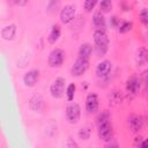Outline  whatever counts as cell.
<instances>
[{"mask_svg": "<svg viewBox=\"0 0 148 148\" xmlns=\"http://www.w3.org/2000/svg\"><path fill=\"white\" fill-rule=\"evenodd\" d=\"M97 134L101 141L108 142L113 139V126L111 119L97 123Z\"/></svg>", "mask_w": 148, "mask_h": 148, "instance_id": "6da1fadb", "label": "cell"}, {"mask_svg": "<svg viewBox=\"0 0 148 148\" xmlns=\"http://www.w3.org/2000/svg\"><path fill=\"white\" fill-rule=\"evenodd\" d=\"M65 61V52L64 50L56 47L50 51L49 57H47V65L51 68H59L62 66Z\"/></svg>", "mask_w": 148, "mask_h": 148, "instance_id": "7a4b0ae2", "label": "cell"}, {"mask_svg": "<svg viewBox=\"0 0 148 148\" xmlns=\"http://www.w3.org/2000/svg\"><path fill=\"white\" fill-rule=\"evenodd\" d=\"M65 116H66V120L74 125L77 124L81 119V108L77 103H69L66 109H65Z\"/></svg>", "mask_w": 148, "mask_h": 148, "instance_id": "3957f363", "label": "cell"}, {"mask_svg": "<svg viewBox=\"0 0 148 148\" xmlns=\"http://www.w3.org/2000/svg\"><path fill=\"white\" fill-rule=\"evenodd\" d=\"M65 79L61 76L56 77L50 84V94L53 98H61L65 94Z\"/></svg>", "mask_w": 148, "mask_h": 148, "instance_id": "277c9868", "label": "cell"}, {"mask_svg": "<svg viewBox=\"0 0 148 148\" xmlns=\"http://www.w3.org/2000/svg\"><path fill=\"white\" fill-rule=\"evenodd\" d=\"M89 68V59L77 57V59L73 62L71 67V74L73 76H81L83 75Z\"/></svg>", "mask_w": 148, "mask_h": 148, "instance_id": "5b68a950", "label": "cell"}, {"mask_svg": "<svg viewBox=\"0 0 148 148\" xmlns=\"http://www.w3.org/2000/svg\"><path fill=\"white\" fill-rule=\"evenodd\" d=\"M75 14H76V7H75V5H72V3L65 5L60 9V14H59L60 22L64 23V24L71 23L75 18Z\"/></svg>", "mask_w": 148, "mask_h": 148, "instance_id": "8992f818", "label": "cell"}, {"mask_svg": "<svg viewBox=\"0 0 148 148\" xmlns=\"http://www.w3.org/2000/svg\"><path fill=\"white\" fill-rule=\"evenodd\" d=\"M111 69H112V62L108 59H104L96 65L95 74L98 79H106L111 73Z\"/></svg>", "mask_w": 148, "mask_h": 148, "instance_id": "52a82bcc", "label": "cell"}, {"mask_svg": "<svg viewBox=\"0 0 148 148\" xmlns=\"http://www.w3.org/2000/svg\"><path fill=\"white\" fill-rule=\"evenodd\" d=\"M86 111L88 113H96L99 108V99L96 92H89L86 96Z\"/></svg>", "mask_w": 148, "mask_h": 148, "instance_id": "ba28073f", "label": "cell"}, {"mask_svg": "<svg viewBox=\"0 0 148 148\" xmlns=\"http://www.w3.org/2000/svg\"><path fill=\"white\" fill-rule=\"evenodd\" d=\"M94 46H109V37L104 29H95L92 32Z\"/></svg>", "mask_w": 148, "mask_h": 148, "instance_id": "9c48e42d", "label": "cell"}, {"mask_svg": "<svg viewBox=\"0 0 148 148\" xmlns=\"http://www.w3.org/2000/svg\"><path fill=\"white\" fill-rule=\"evenodd\" d=\"M39 69L37 68H34V69H30L28 72H25V74L23 75V83L25 87L28 88H31V87H35L36 83L38 82L39 80Z\"/></svg>", "mask_w": 148, "mask_h": 148, "instance_id": "30bf717a", "label": "cell"}, {"mask_svg": "<svg viewBox=\"0 0 148 148\" xmlns=\"http://www.w3.org/2000/svg\"><path fill=\"white\" fill-rule=\"evenodd\" d=\"M16 32H17V27L14 23H9L7 25H5L1 29V38L3 40L7 42H12L15 39L16 37Z\"/></svg>", "mask_w": 148, "mask_h": 148, "instance_id": "8fae6325", "label": "cell"}, {"mask_svg": "<svg viewBox=\"0 0 148 148\" xmlns=\"http://www.w3.org/2000/svg\"><path fill=\"white\" fill-rule=\"evenodd\" d=\"M127 121H128L130 128H131L133 132H139L140 130H142L143 124H145L143 117H142V116H139V114H134V113H132V114L128 116Z\"/></svg>", "mask_w": 148, "mask_h": 148, "instance_id": "7c38bea8", "label": "cell"}, {"mask_svg": "<svg viewBox=\"0 0 148 148\" xmlns=\"http://www.w3.org/2000/svg\"><path fill=\"white\" fill-rule=\"evenodd\" d=\"M44 106V99L40 95L38 94H35L34 96L30 97L29 99V108L30 110L35 111V112H39Z\"/></svg>", "mask_w": 148, "mask_h": 148, "instance_id": "4fadbf2b", "label": "cell"}, {"mask_svg": "<svg viewBox=\"0 0 148 148\" xmlns=\"http://www.w3.org/2000/svg\"><path fill=\"white\" fill-rule=\"evenodd\" d=\"M126 90L133 95L138 94L140 90V80L136 76H132L126 81Z\"/></svg>", "mask_w": 148, "mask_h": 148, "instance_id": "5bb4252c", "label": "cell"}, {"mask_svg": "<svg viewBox=\"0 0 148 148\" xmlns=\"http://www.w3.org/2000/svg\"><path fill=\"white\" fill-rule=\"evenodd\" d=\"M92 24L96 29H104L105 30V27H106V20L103 15V13L99 10V12H95L94 15H92Z\"/></svg>", "mask_w": 148, "mask_h": 148, "instance_id": "9a60e30c", "label": "cell"}, {"mask_svg": "<svg viewBox=\"0 0 148 148\" xmlns=\"http://www.w3.org/2000/svg\"><path fill=\"white\" fill-rule=\"evenodd\" d=\"M61 36V29H60V25L59 24H53L51 27V30L49 32V36H47V40L50 44H56V42H58V39L60 38Z\"/></svg>", "mask_w": 148, "mask_h": 148, "instance_id": "2e32d148", "label": "cell"}, {"mask_svg": "<svg viewBox=\"0 0 148 148\" xmlns=\"http://www.w3.org/2000/svg\"><path fill=\"white\" fill-rule=\"evenodd\" d=\"M94 51V47L90 43H82L79 47V51H77V54L79 57L81 58H86V59H89L91 53Z\"/></svg>", "mask_w": 148, "mask_h": 148, "instance_id": "e0dca14e", "label": "cell"}, {"mask_svg": "<svg viewBox=\"0 0 148 148\" xmlns=\"http://www.w3.org/2000/svg\"><path fill=\"white\" fill-rule=\"evenodd\" d=\"M135 61L139 66H143L146 62H148V49L146 47H140L136 51L135 56Z\"/></svg>", "mask_w": 148, "mask_h": 148, "instance_id": "ac0fdd59", "label": "cell"}, {"mask_svg": "<svg viewBox=\"0 0 148 148\" xmlns=\"http://www.w3.org/2000/svg\"><path fill=\"white\" fill-rule=\"evenodd\" d=\"M91 132H92V126H91L90 124H87V125L82 126V127L79 130L77 135H79V138H80L81 140L87 141V140L90 139V136H91Z\"/></svg>", "mask_w": 148, "mask_h": 148, "instance_id": "d6986e66", "label": "cell"}, {"mask_svg": "<svg viewBox=\"0 0 148 148\" xmlns=\"http://www.w3.org/2000/svg\"><path fill=\"white\" fill-rule=\"evenodd\" d=\"M60 9V0H49L46 5V13L49 15H56Z\"/></svg>", "mask_w": 148, "mask_h": 148, "instance_id": "ffe728a7", "label": "cell"}, {"mask_svg": "<svg viewBox=\"0 0 148 148\" xmlns=\"http://www.w3.org/2000/svg\"><path fill=\"white\" fill-rule=\"evenodd\" d=\"M75 91H76V84H75V83H69V84L66 87L65 95H66V98H67L68 102H72V101L74 99Z\"/></svg>", "mask_w": 148, "mask_h": 148, "instance_id": "44dd1931", "label": "cell"}, {"mask_svg": "<svg viewBox=\"0 0 148 148\" xmlns=\"http://www.w3.org/2000/svg\"><path fill=\"white\" fill-rule=\"evenodd\" d=\"M113 7V3H112V0H101L99 2V10L103 13V14H108L111 12Z\"/></svg>", "mask_w": 148, "mask_h": 148, "instance_id": "7402d4cb", "label": "cell"}, {"mask_svg": "<svg viewBox=\"0 0 148 148\" xmlns=\"http://www.w3.org/2000/svg\"><path fill=\"white\" fill-rule=\"evenodd\" d=\"M132 28H133V23L131 21H123L118 25V31H119V34H126V32L131 31Z\"/></svg>", "mask_w": 148, "mask_h": 148, "instance_id": "603a6c76", "label": "cell"}, {"mask_svg": "<svg viewBox=\"0 0 148 148\" xmlns=\"http://www.w3.org/2000/svg\"><path fill=\"white\" fill-rule=\"evenodd\" d=\"M98 1L99 0H84L83 1V9H84V12L91 13L95 9V7L97 6Z\"/></svg>", "mask_w": 148, "mask_h": 148, "instance_id": "cb8c5ba5", "label": "cell"}, {"mask_svg": "<svg viewBox=\"0 0 148 148\" xmlns=\"http://www.w3.org/2000/svg\"><path fill=\"white\" fill-rule=\"evenodd\" d=\"M120 102H121V95H120V92H118V91L111 92V95H110V103L117 105Z\"/></svg>", "mask_w": 148, "mask_h": 148, "instance_id": "d4e9b609", "label": "cell"}, {"mask_svg": "<svg viewBox=\"0 0 148 148\" xmlns=\"http://www.w3.org/2000/svg\"><path fill=\"white\" fill-rule=\"evenodd\" d=\"M139 17H140V21L142 22V24L148 25V8H142Z\"/></svg>", "mask_w": 148, "mask_h": 148, "instance_id": "484cf974", "label": "cell"}, {"mask_svg": "<svg viewBox=\"0 0 148 148\" xmlns=\"http://www.w3.org/2000/svg\"><path fill=\"white\" fill-rule=\"evenodd\" d=\"M109 46H94V51L96 53L97 57H103L105 56V53L108 52Z\"/></svg>", "mask_w": 148, "mask_h": 148, "instance_id": "4316f807", "label": "cell"}, {"mask_svg": "<svg viewBox=\"0 0 148 148\" xmlns=\"http://www.w3.org/2000/svg\"><path fill=\"white\" fill-rule=\"evenodd\" d=\"M110 118H111V117H110L109 111H108V110H104L102 113H99V114H98V117H97V123H101V121L108 120V119H110Z\"/></svg>", "mask_w": 148, "mask_h": 148, "instance_id": "83f0119b", "label": "cell"}, {"mask_svg": "<svg viewBox=\"0 0 148 148\" xmlns=\"http://www.w3.org/2000/svg\"><path fill=\"white\" fill-rule=\"evenodd\" d=\"M109 23H110V25H111L112 28H118V25H119V20H118V17H117L116 15H113V16L110 17Z\"/></svg>", "mask_w": 148, "mask_h": 148, "instance_id": "f1b7e54d", "label": "cell"}, {"mask_svg": "<svg viewBox=\"0 0 148 148\" xmlns=\"http://www.w3.org/2000/svg\"><path fill=\"white\" fill-rule=\"evenodd\" d=\"M67 148H77L79 147V145L72 139V138H68V140H67V142H66V145H65Z\"/></svg>", "mask_w": 148, "mask_h": 148, "instance_id": "f546056e", "label": "cell"}, {"mask_svg": "<svg viewBox=\"0 0 148 148\" xmlns=\"http://www.w3.org/2000/svg\"><path fill=\"white\" fill-rule=\"evenodd\" d=\"M9 2L18 6V7H24L27 3H28V0H8Z\"/></svg>", "mask_w": 148, "mask_h": 148, "instance_id": "4dcf8cb0", "label": "cell"}, {"mask_svg": "<svg viewBox=\"0 0 148 148\" xmlns=\"http://www.w3.org/2000/svg\"><path fill=\"white\" fill-rule=\"evenodd\" d=\"M139 147H141V148H148V138H146V139L141 140V142H140Z\"/></svg>", "mask_w": 148, "mask_h": 148, "instance_id": "1f68e13d", "label": "cell"}, {"mask_svg": "<svg viewBox=\"0 0 148 148\" xmlns=\"http://www.w3.org/2000/svg\"><path fill=\"white\" fill-rule=\"evenodd\" d=\"M146 81H147V84H148V74H147V76H146Z\"/></svg>", "mask_w": 148, "mask_h": 148, "instance_id": "d6a6232c", "label": "cell"}]
</instances>
